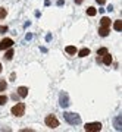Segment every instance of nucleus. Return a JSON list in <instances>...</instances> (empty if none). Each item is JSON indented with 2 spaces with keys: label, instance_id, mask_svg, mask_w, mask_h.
Listing matches in <instances>:
<instances>
[{
  "label": "nucleus",
  "instance_id": "16",
  "mask_svg": "<svg viewBox=\"0 0 122 132\" xmlns=\"http://www.w3.org/2000/svg\"><path fill=\"white\" fill-rule=\"evenodd\" d=\"M6 87H7V82H6L5 79H2L0 81V91H5Z\"/></svg>",
  "mask_w": 122,
  "mask_h": 132
},
{
  "label": "nucleus",
  "instance_id": "19",
  "mask_svg": "<svg viewBox=\"0 0 122 132\" xmlns=\"http://www.w3.org/2000/svg\"><path fill=\"white\" fill-rule=\"evenodd\" d=\"M6 101H7V97L6 95H0V106H5Z\"/></svg>",
  "mask_w": 122,
  "mask_h": 132
},
{
  "label": "nucleus",
  "instance_id": "3",
  "mask_svg": "<svg viewBox=\"0 0 122 132\" xmlns=\"http://www.w3.org/2000/svg\"><path fill=\"white\" fill-rule=\"evenodd\" d=\"M24 112H25V104L24 103H18L15 104L13 107H12V114H15V116H22Z\"/></svg>",
  "mask_w": 122,
  "mask_h": 132
},
{
  "label": "nucleus",
  "instance_id": "20",
  "mask_svg": "<svg viewBox=\"0 0 122 132\" xmlns=\"http://www.w3.org/2000/svg\"><path fill=\"white\" fill-rule=\"evenodd\" d=\"M104 53H108V48H106V47H102V48H99L97 54H99V56H103Z\"/></svg>",
  "mask_w": 122,
  "mask_h": 132
},
{
  "label": "nucleus",
  "instance_id": "8",
  "mask_svg": "<svg viewBox=\"0 0 122 132\" xmlns=\"http://www.w3.org/2000/svg\"><path fill=\"white\" fill-rule=\"evenodd\" d=\"M110 24H112V21L108 16H103V18L100 19V27H109L110 28Z\"/></svg>",
  "mask_w": 122,
  "mask_h": 132
},
{
  "label": "nucleus",
  "instance_id": "11",
  "mask_svg": "<svg viewBox=\"0 0 122 132\" xmlns=\"http://www.w3.org/2000/svg\"><path fill=\"white\" fill-rule=\"evenodd\" d=\"M103 63H104V65H110V63H112V56H110V54H109V52L108 53H104V54H103Z\"/></svg>",
  "mask_w": 122,
  "mask_h": 132
},
{
  "label": "nucleus",
  "instance_id": "23",
  "mask_svg": "<svg viewBox=\"0 0 122 132\" xmlns=\"http://www.w3.org/2000/svg\"><path fill=\"white\" fill-rule=\"evenodd\" d=\"M75 3H77V5H81V3H82V0H75Z\"/></svg>",
  "mask_w": 122,
  "mask_h": 132
},
{
  "label": "nucleus",
  "instance_id": "17",
  "mask_svg": "<svg viewBox=\"0 0 122 132\" xmlns=\"http://www.w3.org/2000/svg\"><path fill=\"white\" fill-rule=\"evenodd\" d=\"M7 15V10L5 9V7H0V19H3Z\"/></svg>",
  "mask_w": 122,
  "mask_h": 132
},
{
  "label": "nucleus",
  "instance_id": "2",
  "mask_svg": "<svg viewBox=\"0 0 122 132\" xmlns=\"http://www.w3.org/2000/svg\"><path fill=\"white\" fill-rule=\"evenodd\" d=\"M44 122H46L47 126L52 128V129H55V128L59 126V120L56 119V116H55V114H49V116L44 119Z\"/></svg>",
  "mask_w": 122,
  "mask_h": 132
},
{
  "label": "nucleus",
  "instance_id": "12",
  "mask_svg": "<svg viewBox=\"0 0 122 132\" xmlns=\"http://www.w3.org/2000/svg\"><path fill=\"white\" fill-rule=\"evenodd\" d=\"M65 52L68 53V54H75V53H77V48L74 47V46H68V47L65 48Z\"/></svg>",
  "mask_w": 122,
  "mask_h": 132
},
{
  "label": "nucleus",
  "instance_id": "6",
  "mask_svg": "<svg viewBox=\"0 0 122 132\" xmlns=\"http://www.w3.org/2000/svg\"><path fill=\"white\" fill-rule=\"evenodd\" d=\"M13 46V41L10 40V38H3L2 41H0V50H6V48H9Z\"/></svg>",
  "mask_w": 122,
  "mask_h": 132
},
{
  "label": "nucleus",
  "instance_id": "10",
  "mask_svg": "<svg viewBox=\"0 0 122 132\" xmlns=\"http://www.w3.org/2000/svg\"><path fill=\"white\" fill-rule=\"evenodd\" d=\"M27 94H28V88H27V87H19L18 88V95L19 97H27Z\"/></svg>",
  "mask_w": 122,
  "mask_h": 132
},
{
  "label": "nucleus",
  "instance_id": "21",
  "mask_svg": "<svg viewBox=\"0 0 122 132\" xmlns=\"http://www.w3.org/2000/svg\"><path fill=\"white\" fill-rule=\"evenodd\" d=\"M7 31V27H0V32H6Z\"/></svg>",
  "mask_w": 122,
  "mask_h": 132
},
{
  "label": "nucleus",
  "instance_id": "18",
  "mask_svg": "<svg viewBox=\"0 0 122 132\" xmlns=\"http://www.w3.org/2000/svg\"><path fill=\"white\" fill-rule=\"evenodd\" d=\"M87 15H88V16H94V15H96V9H94V7H88V9H87Z\"/></svg>",
  "mask_w": 122,
  "mask_h": 132
},
{
  "label": "nucleus",
  "instance_id": "7",
  "mask_svg": "<svg viewBox=\"0 0 122 132\" xmlns=\"http://www.w3.org/2000/svg\"><path fill=\"white\" fill-rule=\"evenodd\" d=\"M113 126H115L116 131H121V129H122V119H121V116H116V118H115V123H113Z\"/></svg>",
  "mask_w": 122,
  "mask_h": 132
},
{
  "label": "nucleus",
  "instance_id": "4",
  "mask_svg": "<svg viewBox=\"0 0 122 132\" xmlns=\"http://www.w3.org/2000/svg\"><path fill=\"white\" fill-rule=\"evenodd\" d=\"M59 104H60V107H68L69 106V95L66 91H62L60 95H59Z\"/></svg>",
  "mask_w": 122,
  "mask_h": 132
},
{
  "label": "nucleus",
  "instance_id": "9",
  "mask_svg": "<svg viewBox=\"0 0 122 132\" xmlns=\"http://www.w3.org/2000/svg\"><path fill=\"white\" fill-rule=\"evenodd\" d=\"M109 32H110V28H109V27H100L99 34L102 35V37H108Z\"/></svg>",
  "mask_w": 122,
  "mask_h": 132
},
{
  "label": "nucleus",
  "instance_id": "1",
  "mask_svg": "<svg viewBox=\"0 0 122 132\" xmlns=\"http://www.w3.org/2000/svg\"><path fill=\"white\" fill-rule=\"evenodd\" d=\"M63 118H65V120L69 125H80L81 123V118L78 113H71V112H66L65 114H63Z\"/></svg>",
  "mask_w": 122,
  "mask_h": 132
},
{
  "label": "nucleus",
  "instance_id": "14",
  "mask_svg": "<svg viewBox=\"0 0 122 132\" xmlns=\"http://www.w3.org/2000/svg\"><path fill=\"white\" fill-rule=\"evenodd\" d=\"M5 57H6V60H10V59H12V57H13V50H12V47H9V50H7V52H6Z\"/></svg>",
  "mask_w": 122,
  "mask_h": 132
},
{
  "label": "nucleus",
  "instance_id": "24",
  "mask_svg": "<svg viewBox=\"0 0 122 132\" xmlns=\"http://www.w3.org/2000/svg\"><path fill=\"white\" fill-rule=\"evenodd\" d=\"M0 72H2V65H0Z\"/></svg>",
  "mask_w": 122,
  "mask_h": 132
},
{
  "label": "nucleus",
  "instance_id": "15",
  "mask_svg": "<svg viewBox=\"0 0 122 132\" xmlns=\"http://www.w3.org/2000/svg\"><path fill=\"white\" fill-rule=\"evenodd\" d=\"M113 27H115L116 31H121V29H122V22H121V21H115V25H113Z\"/></svg>",
  "mask_w": 122,
  "mask_h": 132
},
{
  "label": "nucleus",
  "instance_id": "5",
  "mask_svg": "<svg viewBox=\"0 0 122 132\" xmlns=\"http://www.w3.org/2000/svg\"><path fill=\"white\" fill-rule=\"evenodd\" d=\"M84 129L87 132H94V131H100L102 129V125L99 122H93V123H85Z\"/></svg>",
  "mask_w": 122,
  "mask_h": 132
},
{
  "label": "nucleus",
  "instance_id": "13",
  "mask_svg": "<svg viewBox=\"0 0 122 132\" xmlns=\"http://www.w3.org/2000/svg\"><path fill=\"white\" fill-rule=\"evenodd\" d=\"M78 54H80V57H85V56H88V54H90V48H81Z\"/></svg>",
  "mask_w": 122,
  "mask_h": 132
},
{
  "label": "nucleus",
  "instance_id": "22",
  "mask_svg": "<svg viewBox=\"0 0 122 132\" xmlns=\"http://www.w3.org/2000/svg\"><path fill=\"white\" fill-rule=\"evenodd\" d=\"M97 3H99V5H104V3H106V0H97Z\"/></svg>",
  "mask_w": 122,
  "mask_h": 132
}]
</instances>
